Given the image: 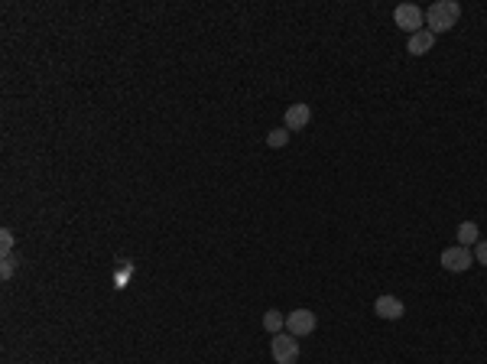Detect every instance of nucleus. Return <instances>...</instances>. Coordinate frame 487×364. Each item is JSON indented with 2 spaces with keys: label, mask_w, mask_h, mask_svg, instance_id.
I'll use <instances>...</instances> for the list:
<instances>
[{
  "label": "nucleus",
  "mask_w": 487,
  "mask_h": 364,
  "mask_svg": "<svg viewBox=\"0 0 487 364\" xmlns=\"http://www.w3.org/2000/svg\"><path fill=\"white\" fill-rule=\"evenodd\" d=\"M315 329H319V319H315L312 309H293V313L286 315V332L296 335V339H305V335H312Z\"/></svg>",
  "instance_id": "obj_4"
},
{
  "label": "nucleus",
  "mask_w": 487,
  "mask_h": 364,
  "mask_svg": "<svg viewBox=\"0 0 487 364\" xmlns=\"http://www.w3.org/2000/svg\"><path fill=\"white\" fill-rule=\"evenodd\" d=\"M432 46H436V33H429V30H419V33H412L406 39V52L410 56H426V52H432Z\"/></svg>",
  "instance_id": "obj_8"
},
{
  "label": "nucleus",
  "mask_w": 487,
  "mask_h": 364,
  "mask_svg": "<svg viewBox=\"0 0 487 364\" xmlns=\"http://www.w3.org/2000/svg\"><path fill=\"white\" fill-rule=\"evenodd\" d=\"M374 313L380 315V319H386V322H396V319H403L406 315V306H403V299L400 296H380L377 303H374Z\"/></svg>",
  "instance_id": "obj_7"
},
{
  "label": "nucleus",
  "mask_w": 487,
  "mask_h": 364,
  "mask_svg": "<svg viewBox=\"0 0 487 364\" xmlns=\"http://www.w3.org/2000/svg\"><path fill=\"white\" fill-rule=\"evenodd\" d=\"M458 20H462V4H455V0H436V4L426 10V30L436 36L455 30Z\"/></svg>",
  "instance_id": "obj_1"
},
{
  "label": "nucleus",
  "mask_w": 487,
  "mask_h": 364,
  "mask_svg": "<svg viewBox=\"0 0 487 364\" xmlns=\"http://www.w3.org/2000/svg\"><path fill=\"white\" fill-rule=\"evenodd\" d=\"M263 329H267L270 335H279V332L286 329V315L279 313V309H267V313H263Z\"/></svg>",
  "instance_id": "obj_10"
},
{
  "label": "nucleus",
  "mask_w": 487,
  "mask_h": 364,
  "mask_svg": "<svg viewBox=\"0 0 487 364\" xmlns=\"http://www.w3.org/2000/svg\"><path fill=\"white\" fill-rule=\"evenodd\" d=\"M393 23L403 30L406 36L419 33V30H426V13H422L416 4H400V7L393 10Z\"/></svg>",
  "instance_id": "obj_3"
},
{
  "label": "nucleus",
  "mask_w": 487,
  "mask_h": 364,
  "mask_svg": "<svg viewBox=\"0 0 487 364\" xmlns=\"http://www.w3.org/2000/svg\"><path fill=\"white\" fill-rule=\"evenodd\" d=\"M286 144H289V130L286 127H273L267 134V146H273V150H283Z\"/></svg>",
  "instance_id": "obj_11"
},
{
  "label": "nucleus",
  "mask_w": 487,
  "mask_h": 364,
  "mask_svg": "<svg viewBox=\"0 0 487 364\" xmlns=\"http://www.w3.org/2000/svg\"><path fill=\"white\" fill-rule=\"evenodd\" d=\"M438 263H442V267H445L448 273H464V270H471V263H474V254H471V247L455 244V247H448V251H442Z\"/></svg>",
  "instance_id": "obj_5"
},
{
  "label": "nucleus",
  "mask_w": 487,
  "mask_h": 364,
  "mask_svg": "<svg viewBox=\"0 0 487 364\" xmlns=\"http://www.w3.org/2000/svg\"><path fill=\"white\" fill-rule=\"evenodd\" d=\"M455 234H458V244H462V247H474L481 241V228L474 225V221H462Z\"/></svg>",
  "instance_id": "obj_9"
},
{
  "label": "nucleus",
  "mask_w": 487,
  "mask_h": 364,
  "mask_svg": "<svg viewBox=\"0 0 487 364\" xmlns=\"http://www.w3.org/2000/svg\"><path fill=\"white\" fill-rule=\"evenodd\" d=\"M312 120V108L309 104H289L283 114V127L293 134V130H305Z\"/></svg>",
  "instance_id": "obj_6"
},
{
  "label": "nucleus",
  "mask_w": 487,
  "mask_h": 364,
  "mask_svg": "<svg viewBox=\"0 0 487 364\" xmlns=\"http://www.w3.org/2000/svg\"><path fill=\"white\" fill-rule=\"evenodd\" d=\"M270 355L277 364H296L299 361V339L289 335V332H279L270 339Z\"/></svg>",
  "instance_id": "obj_2"
},
{
  "label": "nucleus",
  "mask_w": 487,
  "mask_h": 364,
  "mask_svg": "<svg viewBox=\"0 0 487 364\" xmlns=\"http://www.w3.org/2000/svg\"><path fill=\"white\" fill-rule=\"evenodd\" d=\"M0 280H10L13 277V273H17V263H20V257H13V254H4L0 257Z\"/></svg>",
  "instance_id": "obj_12"
},
{
  "label": "nucleus",
  "mask_w": 487,
  "mask_h": 364,
  "mask_svg": "<svg viewBox=\"0 0 487 364\" xmlns=\"http://www.w3.org/2000/svg\"><path fill=\"white\" fill-rule=\"evenodd\" d=\"M0 251H4V254H10V251H13V231H10V228L0 231Z\"/></svg>",
  "instance_id": "obj_14"
},
{
  "label": "nucleus",
  "mask_w": 487,
  "mask_h": 364,
  "mask_svg": "<svg viewBox=\"0 0 487 364\" xmlns=\"http://www.w3.org/2000/svg\"><path fill=\"white\" fill-rule=\"evenodd\" d=\"M471 254H474V263H481V267H487V241H478Z\"/></svg>",
  "instance_id": "obj_13"
}]
</instances>
